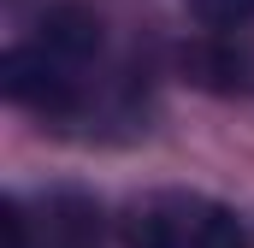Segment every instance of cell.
<instances>
[{
  "instance_id": "4",
  "label": "cell",
  "mask_w": 254,
  "mask_h": 248,
  "mask_svg": "<svg viewBox=\"0 0 254 248\" xmlns=\"http://www.w3.org/2000/svg\"><path fill=\"white\" fill-rule=\"evenodd\" d=\"M207 24H249L254 18V0H190Z\"/></svg>"
},
{
  "instance_id": "3",
  "label": "cell",
  "mask_w": 254,
  "mask_h": 248,
  "mask_svg": "<svg viewBox=\"0 0 254 248\" xmlns=\"http://www.w3.org/2000/svg\"><path fill=\"white\" fill-rule=\"evenodd\" d=\"M201 248H249V231H243V219L231 213V207H219L213 201V219H207V243Z\"/></svg>"
},
{
  "instance_id": "1",
  "label": "cell",
  "mask_w": 254,
  "mask_h": 248,
  "mask_svg": "<svg viewBox=\"0 0 254 248\" xmlns=\"http://www.w3.org/2000/svg\"><path fill=\"white\" fill-rule=\"evenodd\" d=\"M0 89L12 107H30L42 119H65L83 107L89 95V60H71L65 48L30 36V42H12L6 60H0Z\"/></svg>"
},
{
  "instance_id": "2",
  "label": "cell",
  "mask_w": 254,
  "mask_h": 248,
  "mask_svg": "<svg viewBox=\"0 0 254 248\" xmlns=\"http://www.w3.org/2000/svg\"><path fill=\"white\" fill-rule=\"evenodd\" d=\"M207 219H213L207 195L160 189V195H142V201L125 207L119 237H125V248H201L207 243Z\"/></svg>"
}]
</instances>
